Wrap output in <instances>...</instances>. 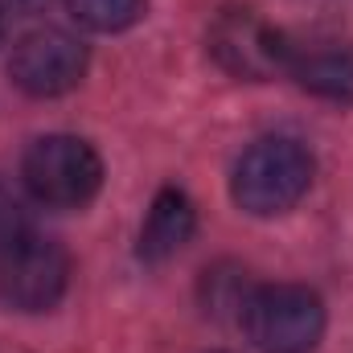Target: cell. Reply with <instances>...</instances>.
Wrapping results in <instances>:
<instances>
[{
    "label": "cell",
    "instance_id": "obj_5",
    "mask_svg": "<svg viewBox=\"0 0 353 353\" xmlns=\"http://www.w3.org/2000/svg\"><path fill=\"white\" fill-rule=\"evenodd\" d=\"M70 255L62 243L29 234L12 251L0 255V304L17 312H46L66 296Z\"/></svg>",
    "mask_w": 353,
    "mask_h": 353
},
{
    "label": "cell",
    "instance_id": "obj_6",
    "mask_svg": "<svg viewBox=\"0 0 353 353\" xmlns=\"http://www.w3.org/2000/svg\"><path fill=\"white\" fill-rule=\"evenodd\" d=\"M12 83L33 99H58L87 74V46L66 29H33L17 41L8 58Z\"/></svg>",
    "mask_w": 353,
    "mask_h": 353
},
{
    "label": "cell",
    "instance_id": "obj_1",
    "mask_svg": "<svg viewBox=\"0 0 353 353\" xmlns=\"http://www.w3.org/2000/svg\"><path fill=\"white\" fill-rule=\"evenodd\" d=\"M312 157L304 144L288 140V136H267L259 144H251L230 176V193L234 205L255 214V218H275L288 214L312 185Z\"/></svg>",
    "mask_w": 353,
    "mask_h": 353
},
{
    "label": "cell",
    "instance_id": "obj_2",
    "mask_svg": "<svg viewBox=\"0 0 353 353\" xmlns=\"http://www.w3.org/2000/svg\"><path fill=\"white\" fill-rule=\"evenodd\" d=\"M239 321L259 353H312L325 337V304L304 283H263L247 292Z\"/></svg>",
    "mask_w": 353,
    "mask_h": 353
},
{
    "label": "cell",
    "instance_id": "obj_11",
    "mask_svg": "<svg viewBox=\"0 0 353 353\" xmlns=\"http://www.w3.org/2000/svg\"><path fill=\"white\" fill-rule=\"evenodd\" d=\"M0 4H8V8H17V12H33V8H41L46 0H0Z\"/></svg>",
    "mask_w": 353,
    "mask_h": 353
},
{
    "label": "cell",
    "instance_id": "obj_10",
    "mask_svg": "<svg viewBox=\"0 0 353 353\" xmlns=\"http://www.w3.org/2000/svg\"><path fill=\"white\" fill-rule=\"evenodd\" d=\"M33 230H29V214H25V205H21V197L0 181V255L4 251H12L21 239H29Z\"/></svg>",
    "mask_w": 353,
    "mask_h": 353
},
{
    "label": "cell",
    "instance_id": "obj_4",
    "mask_svg": "<svg viewBox=\"0 0 353 353\" xmlns=\"http://www.w3.org/2000/svg\"><path fill=\"white\" fill-rule=\"evenodd\" d=\"M210 54L234 79L263 83L275 74H288L292 41L275 25H267L255 8H222L210 25Z\"/></svg>",
    "mask_w": 353,
    "mask_h": 353
},
{
    "label": "cell",
    "instance_id": "obj_3",
    "mask_svg": "<svg viewBox=\"0 0 353 353\" xmlns=\"http://www.w3.org/2000/svg\"><path fill=\"white\" fill-rule=\"evenodd\" d=\"M21 181L50 210H83L103 185V161L83 136H41L21 161Z\"/></svg>",
    "mask_w": 353,
    "mask_h": 353
},
{
    "label": "cell",
    "instance_id": "obj_12",
    "mask_svg": "<svg viewBox=\"0 0 353 353\" xmlns=\"http://www.w3.org/2000/svg\"><path fill=\"white\" fill-rule=\"evenodd\" d=\"M0 37H4V8H0Z\"/></svg>",
    "mask_w": 353,
    "mask_h": 353
},
{
    "label": "cell",
    "instance_id": "obj_7",
    "mask_svg": "<svg viewBox=\"0 0 353 353\" xmlns=\"http://www.w3.org/2000/svg\"><path fill=\"white\" fill-rule=\"evenodd\" d=\"M193 230H197L193 201L176 185H165L152 197V210H148V218L140 226V247L136 251H140L144 263H165V259H173L176 251L193 239Z\"/></svg>",
    "mask_w": 353,
    "mask_h": 353
},
{
    "label": "cell",
    "instance_id": "obj_8",
    "mask_svg": "<svg viewBox=\"0 0 353 353\" xmlns=\"http://www.w3.org/2000/svg\"><path fill=\"white\" fill-rule=\"evenodd\" d=\"M288 74L304 90L333 99V103H353V50L337 41H316V46H292Z\"/></svg>",
    "mask_w": 353,
    "mask_h": 353
},
{
    "label": "cell",
    "instance_id": "obj_9",
    "mask_svg": "<svg viewBox=\"0 0 353 353\" xmlns=\"http://www.w3.org/2000/svg\"><path fill=\"white\" fill-rule=\"evenodd\" d=\"M70 17L94 33H119L140 21L144 0H66Z\"/></svg>",
    "mask_w": 353,
    "mask_h": 353
}]
</instances>
